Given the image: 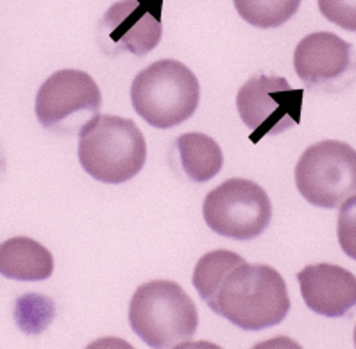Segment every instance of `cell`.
I'll list each match as a JSON object with an SVG mask.
<instances>
[{"label":"cell","mask_w":356,"mask_h":349,"mask_svg":"<svg viewBox=\"0 0 356 349\" xmlns=\"http://www.w3.org/2000/svg\"><path fill=\"white\" fill-rule=\"evenodd\" d=\"M192 283L211 311L245 332L277 326L290 311L286 283L276 269L252 266L226 249L204 254L193 269Z\"/></svg>","instance_id":"obj_1"},{"label":"cell","mask_w":356,"mask_h":349,"mask_svg":"<svg viewBox=\"0 0 356 349\" xmlns=\"http://www.w3.org/2000/svg\"><path fill=\"white\" fill-rule=\"evenodd\" d=\"M79 163L93 179L122 185L145 165L147 143L140 127L129 118L97 115L79 133Z\"/></svg>","instance_id":"obj_2"},{"label":"cell","mask_w":356,"mask_h":349,"mask_svg":"<svg viewBox=\"0 0 356 349\" xmlns=\"http://www.w3.org/2000/svg\"><path fill=\"white\" fill-rule=\"evenodd\" d=\"M129 324L149 348L167 349L195 335L199 314L179 283L154 279L140 285L131 298Z\"/></svg>","instance_id":"obj_3"},{"label":"cell","mask_w":356,"mask_h":349,"mask_svg":"<svg viewBox=\"0 0 356 349\" xmlns=\"http://www.w3.org/2000/svg\"><path fill=\"white\" fill-rule=\"evenodd\" d=\"M199 99L197 77L176 59H159L131 84L134 111L156 129H172L188 120L197 111Z\"/></svg>","instance_id":"obj_4"},{"label":"cell","mask_w":356,"mask_h":349,"mask_svg":"<svg viewBox=\"0 0 356 349\" xmlns=\"http://www.w3.org/2000/svg\"><path fill=\"white\" fill-rule=\"evenodd\" d=\"M296 185L310 204L333 210L356 194V151L339 140L314 143L299 158Z\"/></svg>","instance_id":"obj_5"},{"label":"cell","mask_w":356,"mask_h":349,"mask_svg":"<svg viewBox=\"0 0 356 349\" xmlns=\"http://www.w3.org/2000/svg\"><path fill=\"white\" fill-rule=\"evenodd\" d=\"M101 90L83 70H59L40 86L34 111L45 129L59 135H79L86 124L99 115Z\"/></svg>","instance_id":"obj_6"},{"label":"cell","mask_w":356,"mask_h":349,"mask_svg":"<svg viewBox=\"0 0 356 349\" xmlns=\"http://www.w3.org/2000/svg\"><path fill=\"white\" fill-rule=\"evenodd\" d=\"M202 215L208 227L217 235L252 240L268 227L273 206L267 192L258 183L231 177L206 195Z\"/></svg>","instance_id":"obj_7"},{"label":"cell","mask_w":356,"mask_h":349,"mask_svg":"<svg viewBox=\"0 0 356 349\" xmlns=\"http://www.w3.org/2000/svg\"><path fill=\"white\" fill-rule=\"evenodd\" d=\"M305 90L292 88L285 77L256 74L245 81L236 95V110L251 131L252 143L264 136L285 133L299 126Z\"/></svg>","instance_id":"obj_8"},{"label":"cell","mask_w":356,"mask_h":349,"mask_svg":"<svg viewBox=\"0 0 356 349\" xmlns=\"http://www.w3.org/2000/svg\"><path fill=\"white\" fill-rule=\"evenodd\" d=\"M293 68L306 88L339 93L356 83V51L333 33H312L293 52Z\"/></svg>","instance_id":"obj_9"},{"label":"cell","mask_w":356,"mask_h":349,"mask_svg":"<svg viewBox=\"0 0 356 349\" xmlns=\"http://www.w3.org/2000/svg\"><path fill=\"white\" fill-rule=\"evenodd\" d=\"M163 0H120L108 9L99 24V43L104 54L122 52L143 58L161 40Z\"/></svg>","instance_id":"obj_10"},{"label":"cell","mask_w":356,"mask_h":349,"mask_svg":"<svg viewBox=\"0 0 356 349\" xmlns=\"http://www.w3.org/2000/svg\"><path fill=\"white\" fill-rule=\"evenodd\" d=\"M306 307L324 317H343L356 308V276L333 263H315L298 274Z\"/></svg>","instance_id":"obj_11"},{"label":"cell","mask_w":356,"mask_h":349,"mask_svg":"<svg viewBox=\"0 0 356 349\" xmlns=\"http://www.w3.org/2000/svg\"><path fill=\"white\" fill-rule=\"evenodd\" d=\"M54 273V257L40 242L15 236L0 244V276L15 282H45Z\"/></svg>","instance_id":"obj_12"},{"label":"cell","mask_w":356,"mask_h":349,"mask_svg":"<svg viewBox=\"0 0 356 349\" xmlns=\"http://www.w3.org/2000/svg\"><path fill=\"white\" fill-rule=\"evenodd\" d=\"M179 163L190 181L206 183L213 179L224 165L222 149L204 133H186L176 140Z\"/></svg>","instance_id":"obj_13"},{"label":"cell","mask_w":356,"mask_h":349,"mask_svg":"<svg viewBox=\"0 0 356 349\" xmlns=\"http://www.w3.org/2000/svg\"><path fill=\"white\" fill-rule=\"evenodd\" d=\"M236 13L258 29H276L298 13L301 0H233Z\"/></svg>","instance_id":"obj_14"},{"label":"cell","mask_w":356,"mask_h":349,"mask_svg":"<svg viewBox=\"0 0 356 349\" xmlns=\"http://www.w3.org/2000/svg\"><path fill=\"white\" fill-rule=\"evenodd\" d=\"M15 317H17L18 326L24 332L34 335V333H40L45 330L42 320H38L40 317L45 319L47 323H52V319H54V303H52V299H47L43 295H24V298L18 299Z\"/></svg>","instance_id":"obj_15"},{"label":"cell","mask_w":356,"mask_h":349,"mask_svg":"<svg viewBox=\"0 0 356 349\" xmlns=\"http://www.w3.org/2000/svg\"><path fill=\"white\" fill-rule=\"evenodd\" d=\"M339 244L349 258L356 260V195L348 197L339 213V226H337Z\"/></svg>","instance_id":"obj_16"},{"label":"cell","mask_w":356,"mask_h":349,"mask_svg":"<svg viewBox=\"0 0 356 349\" xmlns=\"http://www.w3.org/2000/svg\"><path fill=\"white\" fill-rule=\"evenodd\" d=\"M318 9L327 22L343 31L356 33V0H317Z\"/></svg>","instance_id":"obj_17"},{"label":"cell","mask_w":356,"mask_h":349,"mask_svg":"<svg viewBox=\"0 0 356 349\" xmlns=\"http://www.w3.org/2000/svg\"><path fill=\"white\" fill-rule=\"evenodd\" d=\"M2 168H4V154H2V149H0V172H2Z\"/></svg>","instance_id":"obj_18"},{"label":"cell","mask_w":356,"mask_h":349,"mask_svg":"<svg viewBox=\"0 0 356 349\" xmlns=\"http://www.w3.org/2000/svg\"><path fill=\"white\" fill-rule=\"evenodd\" d=\"M355 346H356V328H355Z\"/></svg>","instance_id":"obj_19"}]
</instances>
